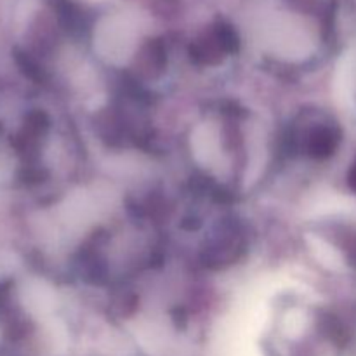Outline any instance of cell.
<instances>
[{
    "mask_svg": "<svg viewBox=\"0 0 356 356\" xmlns=\"http://www.w3.org/2000/svg\"><path fill=\"white\" fill-rule=\"evenodd\" d=\"M351 184H353V188L356 190V167L353 172H351Z\"/></svg>",
    "mask_w": 356,
    "mask_h": 356,
    "instance_id": "1",
    "label": "cell"
}]
</instances>
